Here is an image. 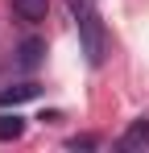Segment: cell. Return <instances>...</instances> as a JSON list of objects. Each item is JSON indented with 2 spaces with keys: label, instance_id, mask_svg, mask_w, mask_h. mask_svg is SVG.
Masks as SVG:
<instances>
[{
  "label": "cell",
  "instance_id": "6da1fadb",
  "mask_svg": "<svg viewBox=\"0 0 149 153\" xmlns=\"http://www.w3.org/2000/svg\"><path fill=\"white\" fill-rule=\"evenodd\" d=\"M71 13H74V25H79V42H83L87 62L99 66L104 62V25H99L95 0H71Z\"/></svg>",
  "mask_w": 149,
  "mask_h": 153
},
{
  "label": "cell",
  "instance_id": "7a4b0ae2",
  "mask_svg": "<svg viewBox=\"0 0 149 153\" xmlns=\"http://www.w3.org/2000/svg\"><path fill=\"white\" fill-rule=\"evenodd\" d=\"M116 149H124V153L149 149V116H141V120H133V124H128V132L116 141Z\"/></svg>",
  "mask_w": 149,
  "mask_h": 153
},
{
  "label": "cell",
  "instance_id": "3957f363",
  "mask_svg": "<svg viewBox=\"0 0 149 153\" xmlns=\"http://www.w3.org/2000/svg\"><path fill=\"white\" fill-rule=\"evenodd\" d=\"M37 95V83H17V87H4L0 91V108H17V103L33 100Z\"/></svg>",
  "mask_w": 149,
  "mask_h": 153
},
{
  "label": "cell",
  "instance_id": "277c9868",
  "mask_svg": "<svg viewBox=\"0 0 149 153\" xmlns=\"http://www.w3.org/2000/svg\"><path fill=\"white\" fill-rule=\"evenodd\" d=\"M46 0H13V13L21 17V21H46Z\"/></svg>",
  "mask_w": 149,
  "mask_h": 153
},
{
  "label": "cell",
  "instance_id": "5b68a950",
  "mask_svg": "<svg viewBox=\"0 0 149 153\" xmlns=\"http://www.w3.org/2000/svg\"><path fill=\"white\" fill-rule=\"evenodd\" d=\"M21 132H25V120L13 112H0V141H21Z\"/></svg>",
  "mask_w": 149,
  "mask_h": 153
},
{
  "label": "cell",
  "instance_id": "8992f818",
  "mask_svg": "<svg viewBox=\"0 0 149 153\" xmlns=\"http://www.w3.org/2000/svg\"><path fill=\"white\" fill-rule=\"evenodd\" d=\"M42 50H46V46H42L37 37H29V42H21V58H17V62H21V66H37V62H42Z\"/></svg>",
  "mask_w": 149,
  "mask_h": 153
},
{
  "label": "cell",
  "instance_id": "52a82bcc",
  "mask_svg": "<svg viewBox=\"0 0 149 153\" xmlns=\"http://www.w3.org/2000/svg\"><path fill=\"white\" fill-rule=\"evenodd\" d=\"M71 149H95V141H91V137H74Z\"/></svg>",
  "mask_w": 149,
  "mask_h": 153
}]
</instances>
